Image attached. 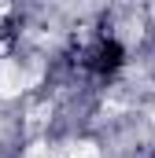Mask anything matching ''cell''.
Returning <instances> with one entry per match:
<instances>
[{"label": "cell", "instance_id": "obj_1", "mask_svg": "<svg viewBox=\"0 0 155 158\" xmlns=\"http://www.w3.org/2000/svg\"><path fill=\"white\" fill-rule=\"evenodd\" d=\"M11 37H15V7L0 4V52L11 44Z\"/></svg>", "mask_w": 155, "mask_h": 158}]
</instances>
